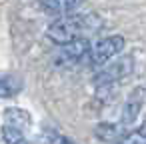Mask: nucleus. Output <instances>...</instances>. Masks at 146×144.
<instances>
[{"label":"nucleus","mask_w":146,"mask_h":144,"mask_svg":"<svg viewBox=\"0 0 146 144\" xmlns=\"http://www.w3.org/2000/svg\"><path fill=\"white\" fill-rule=\"evenodd\" d=\"M98 28H102V20L94 14H62L48 26L46 36L50 42L62 46V44L78 40V38H82V34L94 32Z\"/></svg>","instance_id":"obj_1"},{"label":"nucleus","mask_w":146,"mask_h":144,"mask_svg":"<svg viewBox=\"0 0 146 144\" xmlns=\"http://www.w3.org/2000/svg\"><path fill=\"white\" fill-rule=\"evenodd\" d=\"M2 124H8V126H16L20 130H26L32 124V118L22 108H6L4 114H2Z\"/></svg>","instance_id":"obj_6"},{"label":"nucleus","mask_w":146,"mask_h":144,"mask_svg":"<svg viewBox=\"0 0 146 144\" xmlns=\"http://www.w3.org/2000/svg\"><path fill=\"white\" fill-rule=\"evenodd\" d=\"M144 102H146V88H142V86H140V88L132 90V92H130V96L126 98L124 106H122V116H120V122H122L124 126H130V124H132V122L140 116Z\"/></svg>","instance_id":"obj_5"},{"label":"nucleus","mask_w":146,"mask_h":144,"mask_svg":"<svg viewBox=\"0 0 146 144\" xmlns=\"http://www.w3.org/2000/svg\"><path fill=\"white\" fill-rule=\"evenodd\" d=\"M114 144H146V122L126 134H122Z\"/></svg>","instance_id":"obj_10"},{"label":"nucleus","mask_w":146,"mask_h":144,"mask_svg":"<svg viewBox=\"0 0 146 144\" xmlns=\"http://www.w3.org/2000/svg\"><path fill=\"white\" fill-rule=\"evenodd\" d=\"M124 38L120 34H114V36H108V38H102L100 42H96L90 50V54L86 56V62L88 66L92 68H100L104 66L106 62H110L114 56H118L124 48Z\"/></svg>","instance_id":"obj_3"},{"label":"nucleus","mask_w":146,"mask_h":144,"mask_svg":"<svg viewBox=\"0 0 146 144\" xmlns=\"http://www.w3.org/2000/svg\"><path fill=\"white\" fill-rule=\"evenodd\" d=\"M92 46L86 38H78V40H72L68 44H62L56 52V58L54 62L58 66H70V64H78L80 60H84L88 54H90Z\"/></svg>","instance_id":"obj_4"},{"label":"nucleus","mask_w":146,"mask_h":144,"mask_svg":"<svg viewBox=\"0 0 146 144\" xmlns=\"http://www.w3.org/2000/svg\"><path fill=\"white\" fill-rule=\"evenodd\" d=\"M42 10L50 12V14H68L74 8L80 6L82 0H38Z\"/></svg>","instance_id":"obj_7"},{"label":"nucleus","mask_w":146,"mask_h":144,"mask_svg":"<svg viewBox=\"0 0 146 144\" xmlns=\"http://www.w3.org/2000/svg\"><path fill=\"white\" fill-rule=\"evenodd\" d=\"M130 72H132V58H120L94 76V86L98 92H114L118 82L130 76Z\"/></svg>","instance_id":"obj_2"},{"label":"nucleus","mask_w":146,"mask_h":144,"mask_svg":"<svg viewBox=\"0 0 146 144\" xmlns=\"http://www.w3.org/2000/svg\"><path fill=\"white\" fill-rule=\"evenodd\" d=\"M126 126L122 124V122H116V124H100V126H96V136L100 138V140H104V142H112V140H118L120 136H122V130H124Z\"/></svg>","instance_id":"obj_8"},{"label":"nucleus","mask_w":146,"mask_h":144,"mask_svg":"<svg viewBox=\"0 0 146 144\" xmlns=\"http://www.w3.org/2000/svg\"><path fill=\"white\" fill-rule=\"evenodd\" d=\"M2 140L4 144H28L24 130L16 126H8V124H2Z\"/></svg>","instance_id":"obj_11"},{"label":"nucleus","mask_w":146,"mask_h":144,"mask_svg":"<svg viewBox=\"0 0 146 144\" xmlns=\"http://www.w3.org/2000/svg\"><path fill=\"white\" fill-rule=\"evenodd\" d=\"M22 90V80L14 74H6L2 76V82H0V92H2V98H12Z\"/></svg>","instance_id":"obj_9"},{"label":"nucleus","mask_w":146,"mask_h":144,"mask_svg":"<svg viewBox=\"0 0 146 144\" xmlns=\"http://www.w3.org/2000/svg\"><path fill=\"white\" fill-rule=\"evenodd\" d=\"M54 144H76V142H72V140H70V138H66V136H56Z\"/></svg>","instance_id":"obj_12"}]
</instances>
